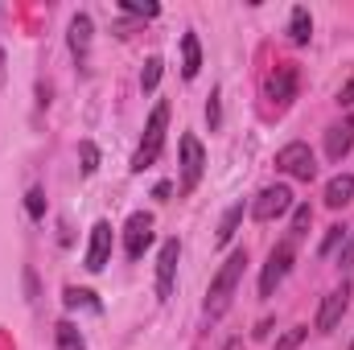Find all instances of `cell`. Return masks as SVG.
I'll list each match as a JSON object with an SVG mask.
<instances>
[{"label": "cell", "mask_w": 354, "mask_h": 350, "mask_svg": "<svg viewBox=\"0 0 354 350\" xmlns=\"http://www.w3.org/2000/svg\"><path fill=\"white\" fill-rule=\"evenodd\" d=\"M243 268H248V252L239 248V252H231L227 264L214 272L210 293H206V313H210V317H223V313H227V305H231V297H235V288H239V280H243Z\"/></svg>", "instance_id": "1"}, {"label": "cell", "mask_w": 354, "mask_h": 350, "mask_svg": "<svg viewBox=\"0 0 354 350\" xmlns=\"http://www.w3.org/2000/svg\"><path fill=\"white\" fill-rule=\"evenodd\" d=\"M165 128H169V103L161 99V103L153 107L149 124H145V140H140V149H136V157H132V174H145V169L161 157V149H165Z\"/></svg>", "instance_id": "2"}, {"label": "cell", "mask_w": 354, "mask_h": 350, "mask_svg": "<svg viewBox=\"0 0 354 350\" xmlns=\"http://www.w3.org/2000/svg\"><path fill=\"white\" fill-rule=\"evenodd\" d=\"M292 260H297V243H292V239H280V243L268 252V264H264V272H260V297H264V301L280 288V280L288 276Z\"/></svg>", "instance_id": "3"}, {"label": "cell", "mask_w": 354, "mask_h": 350, "mask_svg": "<svg viewBox=\"0 0 354 350\" xmlns=\"http://www.w3.org/2000/svg\"><path fill=\"white\" fill-rule=\"evenodd\" d=\"M276 169L288 177H297V181H313L317 177V161H313V149L305 145V140H292V145H284L280 153H276Z\"/></svg>", "instance_id": "4"}, {"label": "cell", "mask_w": 354, "mask_h": 350, "mask_svg": "<svg viewBox=\"0 0 354 350\" xmlns=\"http://www.w3.org/2000/svg\"><path fill=\"white\" fill-rule=\"evenodd\" d=\"M351 293H354L351 280H342L334 293H326V301H322V309H317V322H313V326H317V334H334V330H338L342 313L351 309Z\"/></svg>", "instance_id": "5"}, {"label": "cell", "mask_w": 354, "mask_h": 350, "mask_svg": "<svg viewBox=\"0 0 354 350\" xmlns=\"http://www.w3.org/2000/svg\"><path fill=\"white\" fill-rule=\"evenodd\" d=\"M288 210H292V190L288 185H268V190H260V198L252 202V219L256 223H272V219H280Z\"/></svg>", "instance_id": "6"}, {"label": "cell", "mask_w": 354, "mask_h": 350, "mask_svg": "<svg viewBox=\"0 0 354 350\" xmlns=\"http://www.w3.org/2000/svg\"><path fill=\"white\" fill-rule=\"evenodd\" d=\"M202 169H206V153L198 145V136H181V194H189L198 181H202Z\"/></svg>", "instance_id": "7"}, {"label": "cell", "mask_w": 354, "mask_h": 350, "mask_svg": "<svg viewBox=\"0 0 354 350\" xmlns=\"http://www.w3.org/2000/svg\"><path fill=\"white\" fill-rule=\"evenodd\" d=\"M149 243H153V214L136 210L128 219V227H124V252H128V260H140Z\"/></svg>", "instance_id": "8"}, {"label": "cell", "mask_w": 354, "mask_h": 350, "mask_svg": "<svg viewBox=\"0 0 354 350\" xmlns=\"http://www.w3.org/2000/svg\"><path fill=\"white\" fill-rule=\"evenodd\" d=\"M177 256H181V243L177 239H165L161 243V256H157V301H169V293H174Z\"/></svg>", "instance_id": "9"}, {"label": "cell", "mask_w": 354, "mask_h": 350, "mask_svg": "<svg viewBox=\"0 0 354 350\" xmlns=\"http://www.w3.org/2000/svg\"><path fill=\"white\" fill-rule=\"evenodd\" d=\"M107 260H111V223H95L91 227V243H87V272H103L107 268Z\"/></svg>", "instance_id": "10"}, {"label": "cell", "mask_w": 354, "mask_h": 350, "mask_svg": "<svg viewBox=\"0 0 354 350\" xmlns=\"http://www.w3.org/2000/svg\"><path fill=\"white\" fill-rule=\"evenodd\" d=\"M268 95H272L280 107H288V103L297 99V66H292V62H280V66L272 71V79H268Z\"/></svg>", "instance_id": "11"}, {"label": "cell", "mask_w": 354, "mask_h": 350, "mask_svg": "<svg viewBox=\"0 0 354 350\" xmlns=\"http://www.w3.org/2000/svg\"><path fill=\"white\" fill-rule=\"evenodd\" d=\"M351 149H354V116H346L342 124H334V128L326 132V157H330V161H342Z\"/></svg>", "instance_id": "12"}, {"label": "cell", "mask_w": 354, "mask_h": 350, "mask_svg": "<svg viewBox=\"0 0 354 350\" xmlns=\"http://www.w3.org/2000/svg\"><path fill=\"white\" fill-rule=\"evenodd\" d=\"M91 33H95L91 17H87V12H75V17H71V50H75V58H79V62L91 54Z\"/></svg>", "instance_id": "13"}, {"label": "cell", "mask_w": 354, "mask_h": 350, "mask_svg": "<svg viewBox=\"0 0 354 350\" xmlns=\"http://www.w3.org/2000/svg\"><path fill=\"white\" fill-rule=\"evenodd\" d=\"M351 202H354V174L330 177V185H326V206H330V210H342V206H351Z\"/></svg>", "instance_id": "14"}, {"label": "cell", "mask_w": 354, "mask_h": 350, "mask_svg": "<svg viewBox=\"0 0 354 350\" xmlns=\"http://www.w3.org/2000/svg\"><path fill=\"white\" fill-rule=\"evenodd\" d=\"M202 71V46H198V33H181V75L185 79H198Z\"/></svg>", "instance_id": "15"}, {"label": "cell", "mask_w": 354, "mask_h": 350, "mask_svg": "<svg viewBox=\"0 0 354 350\" xmlns=\"http://www.w3.org/2000/svg\"><path fill=\"white\" fill-rule=\"evenodd\" d=\"M309 37H313V17H309L305 4H297L292 17H288V42H292V46H305Z\"/></svg>", "instance_id": "16"}, {"label": "cell", "mask_w": 354, "mask_h": 350, "mask_svg": "<svg viewBox=\"0 0 354 350\" xmlns=\"http://www.w3.org/2000/svg\"><path fill=\"white\" fill-rule=\"evenodd\" d=\"M239 223H243V202H235V206H231V210L223 214V223H218V235H214V243H218V248H227V243L235 239V227H239Z\"/></svg>", "instance_id": "17"}, {"label": "cell", "mask_w": 354, "mask_h": 350, "mask_svg": "<svg viewBox=\"0 0 354 350\" xmlns=\"http://www.w3.org/2000/svg\"><path fill=\"white\" fill-rule=\"evenodd\" d=\"M54 330H58V350H87V347H83V334H79V326H75V322H58Z\"/></svg>", "instance_id": "18"}, {"label": "cell", "mask_w": 354, "mask_h": 350, "mask_svg": "<svg viewBox=\"0 0 354 350\" xmlns=\"http://www.w3.org/2000/svg\"><path fill=\"white\" fill-rule=\"evenodd\" d=\"M62 301H66V309H99L95 293H87V288H66Z\"/></svg>", "instance_id": "19"}, {"label": "cell", "mask_w": 354, "mask_h": 350, "mask_svg": "<svg viewBox=\"0 0 354 350\" xmlns=\"http://www.w3.org/2000/svg\"><path fill=\"white\" fill-rule=\"evenodd\" d=\"M305 338H309V326H292V330H284V334L276 338V347L272 350H297Z\"/></svg>", "instance_id": "20"}, {"label": "cell", "mask_w": 354, "mask_h": 350, "mask_svg": "<svg viewBox=\"0 0 354 350\" xmlns=\"http://www.w3.org/2000/svg\"><path fill=\"white\" fill-rule=\"evenodd\" d=\"M161 71H165V62L153 54L149 62H145V75H140V87L145 91H157V83H161Z\"/></svg>", "instance_id": "21"}, {"label": "cell", "mask_w": 354, "mask_h": 350, "mask_svg": "<svg viewBox=\"0 0 354 350\" xmlns=\"http://www.w3.org/2000/svg\"><path fill=\"white\" fill-rule=\"evenodd\" d=\"M309 223H313V210H309V202H301V206L292 210V243H297V235L309 231Z\"/></svg>", "instance_id": "22"}, {"label": "cell", "mask_w": 354, "mask_h": 350, "mask_svg": "<svg viewBox=\"0 0 354 350\" xmlns=\"http://www.w3.org/2000/svg\"><path fill=\"white\" fill-rule=\"evenodd\" d=\"M79 157H83V174H95V169H99V149H95V140H83V145H79Z\"/></svg>", "instance_id": "23"}, {"label": "cell", "mask_w": 354, "mask_h": 350, "mask_svg": "<svg viewBox=\"0 0 354 350\" xmlns=\"http://www.w3.org/2000/svg\"><path fill=\"white\" fill-rule=\"evenodd\" d=\"M25 210H29V219H46V194L41 190H29L25 194Z\"/></svg>", "instance_id": "24"}, {"label": "cell", "mask_w": 354, "mask_h": 350, "mask_svg": "<svg viewBox=\"0 0 354 350\" xmlns=\"http://www.w3.org/2000/svg\"><path fill=\"white\" fill-rule=\"evenodd\" d=\"M120 8L132 12V17H157L161 12V4H140V0H120Z\"/></svg>", "instance_id": "25"}, {"label": "cell", "mask_w": 354, "mask_h": 350, "mask_svg": "<svg viewBox=\"0 0 354 350\" xmlns=\"http://www.w3.org/2000/svg\"><path fill=\"white\" fill-rule=\"evenodd\" d=\"M338 243H346V227H338V223H334V227L326 231V239H322V256H330Z\"/></svg>", "instance_id": "26"}, {"label": "cell", "mask_w": 354, "mask_h": 350, "mask_svg": "<svg viewBox=\"0 0 354 350\" xmlns=\"http://www.w3.org/2000/svg\"><path fill=\"white\" fill-rule=\"evenodd\" d=\"M338 268H342V272L354 268V231H346V243H342V252H338Z\"/></svg>", "instance_id": "27"}, {"label": "cell", "mask_w": 354, "mask_h": 350, "mask_svg": "<svg viewBox=\"0 0 354 350\" xmlns=\"http://www.w3.org/2000/svg\"><path fill=\"white\" fill-rule=\"evenodd\" d=\"M206 120H210V128H218L223 124V111H218V91L210 95V103H206Z\"/></svg>", "instance_id": "28"}, {"label": "cell", "mask_w": 354, "mask_h": 350, "mask_svg": "<svg viewBox=\"0 0 354 350\" xmlns=\"http://www.w3.org/2000/svg\"><path fill=\"white\" fill-rule=\"evenodd\" d=\"M338 103H342V107H354V79H351L342 91H338Z\"/></svg>", "instance_id": "29"}, {"label": "cell", "mask_w": 354, "mask_h": 350, "mask_svg": "<svg viewBox=\"0 0 354 350\" xmlns=\"http://www.w3.org/2000/svg\"><path fill=\"white\" fill-rule=\"evenodd\" d=\"M351 350H354V342H351Z\"/></svg>", "instance_id": "30"}]
</instances>
